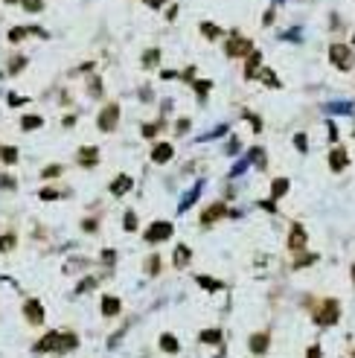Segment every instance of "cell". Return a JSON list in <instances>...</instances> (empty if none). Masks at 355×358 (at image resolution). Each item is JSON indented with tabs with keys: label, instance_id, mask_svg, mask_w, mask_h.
<instances>
[{
	"label": "cell",
	"instance_id": "6da1fadb",
	"mask_svg": "<svg viewBox=\"0 0 355 358\" xmlns=\"http://www.w3.org/2000/svg\"><path fill=\"white\" fill-rule=\"evenodd\" d=\"M73 347H76V335H70V332H47L35 344V353H64V350H73Z\"/></svg>",
	"mask_w": 355,
	"mask_h": 358
},
{
	"label": "cell",
	"instance_id": "7a4b0ae2",
	"mask_svg": "<svg viewBox=\"0 0 355 358\" xmlns=\"http://www.w3.org/2000/svg\"><path fill=\"white\" fill-rule=\"evenodd\" d=\"M341 321V303L338 300H321L318 309H315V324L318 326H335Z\"/></svg>",
	"mask_w": 355,
	"mask_h": 358
},
{
	"label": "cell",
	"instance_id": "3957f363",
	"mask_svg": "<svg viewBox=\"0 0 355 358\" xmlns=\"http://www.w3.org/2000/svg\"><path fill=\"white\" fill-rule=\"evenodd\" d=\"M248 52H254V41H251V38L233 32V35L224 41V55H230V58H248Z\"/></svg>",
	"mask_w": 355,
	"mask_h": 358
},
{
	"label": "cell",
	"instance_id": "277c9868",
	"mask_svg": "<svg viewBox=\"0 0 355 358\" xmlns=\"http://www.w3.org/2000/svg\"><path fill=\"white\" fill-rule=\"evenodd\" d=\"M329 61L338 67V70H353L355 67V50L347 44H332L329 47Z\"/></svg>",
	"mask_w": 355,
	"mask_h": 358
},
{
	"label": "cell",
	"instance_id": "5b68a950",
	"mask_svg": "<svg viewBox=\"0 0 355 358\" xmlns=\"http://www.w3.org/2000/svg\"><path fill=\"white\" fill-rule=\"evenodd\" d=\"M117 122H119V105H117V102H108V105L99 111L96 125H99V131H114Z\"/></svg>",
	"mask_w": 355,
	"mask_h": 358
},
{
	"label": "cell",
	"instance_id": "8992f818",
	"mask_svg": "<svg viewBox=\"0 0 355 358\" xmlns=\"http://www.w3.org/2000/svg\"><path fill=\"white\" fill-rule=\"evenodd\" d=\"M172 230H175V227H172L169 222H154V224L146 230V242H152V245H154V242H166V239L172 236Z\"/></svg>",
	"mask_w": 355,
	"mask_h": 358
},
{
	"label": "cell",
	"instance_id": "52a82bcc",
	"mask_svg": "<svg viewBox=\"0 0 355 358\" xmlns=\"http://www.w3.org/2000/svg\"><path fill=\"white\" fill-rule=\"evenodd\" d=\"M347 163H350V154H347V149H344V146H338V149H332V152H329V169H332V172H344V169H347Z\"/></svg>",
	"mask_w": 355,
	"mask_h": 358
},
{
	"label": "cell",
	"instance_id": "ba28073f",
	"mask_svg": "<svg viewBox=\"0 0 355 358\" xmlns=\"http://www.w3.org/2000/svg\"><path fill=\"white\" fill-rule=\"evenodd\" d=\"M224 216H227L224 201H216V204H210V207L201 213V224H213V222H219V219H224Z\"/></svg>",
	"mask_w": 355,
	"mask_h": 358
},
{
	"label": "cell",
	"instance_id": "9c48e42d",
	"mask_svg": "<svg viewBox=\"0 0 355 358\" xmlns=\"http://www.w3.org/2000/svg\"><path fill=\"white\" fill-rule=\"evenodd\" d=\"M23 318H26L32 326H38V324L44 321V306H41L38 300H26V303H23Z\"/></svg>",
	"mask_w": 355,
	"mask_h": 358
},
{
	"label": "cell",
	"instance_id": "30bf717a",
	"mask_svg": "<svg viewBox=\"0 0 355 358\" xmlns=\"http://www.w3.org/2000/svg\"><path fill=\"white\" fill-rule=\"evenodd\" d=\"M288 248H291L294 254H300V251L306 248V230H303V224H294V227H291V233H288Z\"/></svg>",
	"mask_w": 355,
	"mask_h": 358
},
{
	"label": "cell",
	"instance_id": "8fae6325",
	"mask_svg": "<svg viewBox=\"0 0 355 358\" xmlns=\"http://www.w3.org/2000/svg\"><path fill=\"white\" fill-rule=\"evenodd\" d=\"M268 347H271V335H268V332H256V335H251V353H254V356H265V353H268Z\"/></svg>",
	"mask_w": 355,
	"mask_h": 358
},
{
	"label": "cell",
	"instance_id": "7c38bea8",
	"mask_svg": "<svg viewBox=\"0 0 355 358\" xmlns=\"http://www.w3.org/2000/svg\"><path fill=\"white\" fill-rule=\"evenodd\" d=\"M172 154H175V149L169 143H154V149H152V160L154 163H169Z\"/></svg>",
	"mask_w": 355,
	"mask_h": 358
},
{
	"label": "cell",
	"instance_id": "4fadbf2b",
	"mask_svg": "<svg viewBox=\"0 0 355 358\" xmlns=\"http://www.w3.org/2000/svg\"><path fill=\"white\" fill-rule=\"evenodd\" d=\"M259 64H262V52H248V61H245V79H256L259 73Z\"/></svg>",
	"mask_w": 355,
	"mask_h": 358
},
{
	"label": "cell",
	"instance_id": "5bb4252c",
	"mask_svg": "<svg viewBox=\"0 0 355 358\" xmlns=\"http://www.w3.org/2000/svg\"><path fill=\"white\" fill-rule=\"evenodd\" d=\"M134 187V181H131V175H119L114 184H111V195H117V198H122L128 189Z\"/></svg>",
	"mask_w": 355,
	"mask_h": 358
},
{
	"label": "cell",
	"instance_id": "9a60e30c",
	"mask_svg": "<svg viewBox=\"0 0 355 358\" xmlns=\"http://www.w3.org/2000/svg\"><path fill=\"white\" fill-rule=\"evenodd\" d=\"M79 163H82V166H87V169H90V166H96V163H99V152H96V146L82 149V152H79Z\"/></svg>",
	"mask_w": 355,
	"mask_h": 358
},
{
	"label": "cell",
	"instance_id": "2e32d148",
	"mask_svg": "<svg viewBox=\"0 0 355 358\" xmlns=\"http://www.w3.org/2000/svg\"><path fill=\"white\" fill-rule=\"evenodd\" d=\"M119 309H122V303L117 300V297H102V315L105 318H114V315H119Z\"/></svg>",
	"mask_w": 355,
	"mask_h": 358
},
{
	"label": "cell",
	"instance_id": "e0dca14e",
	"mask_svg": "<svg viewBox=\"0 0 355 358\" xmlns=\"http://www.w3.org/2000/svg\"><path fill=\"white\" fill-rule=\"evenodd\" d=\"M189 256H192V254H189V248H186V245H178V248H175V254H172V259H175V265H178V268L189 265Z\"/></svg>",
	"mask_w": 355,
	"mask_h": 358
},
{
	"label": "cell",
	"instance_id": "ac0fdd59",
	"mask_svg": "<svg viewBox=\"0 0 355 358\" xmlns=\"http://www.w3.org/2000/svg\"><path fill=\"white\" fill-rule=\"evenodd\" d=\"M198 29H201V35H204L207 41H216V38L221 35V29H219L216 23H210V20H201V26H198Z\"/></svg>",
	"mask_w": 355,
	"mask_h": 358
},
{
	"label": "cell",
	"instance_id": "d6986e66",
	"mask_svg": "<svg viewBox=\"0 0 355 358\" xmlns=\"http://www.w3.org/2000/svg\"><path fill=\"white\" fill-rule=\"evenodd\" d=\"M0 160H3L6 166L17 163V149H15V146H0Z\"/></svg>",
	"mask_w": 355,
	"mask_h": 358
},
{
	"label": "cell",
	"instance_id": "ffe728a7",
	"mask_svg": "<svg viewBox=\"0 0 355 358\" xmlns=\"http://www.w3.org/2000/svg\"><path fill=\"white\" fill-rule=\"evenodd\" d=\"M26 35H32V29H29V26H12V29H9V41H12V44L23 41Z\"/></svg>",
	"mask_w": 355,
	"mask_h": 358
},
{
	"label": "cell",
	"instance_id": "44dd1931",
	"mask_svg": "<svg viewBox=\"0 0 355 358\" xmlns=\"http://www.w3.org/2000/svg\"><path fill=\"white\" fill-rule=\"evenodd\" d=\"M41 125H44V119L35 117V114H29V117L20 119V128H23V131H35V128H41Z\"/></svg>",
	"mask_w": 355,
	"mask_h": 358
},
{
	"label": "cell",
	"instance_id": "7402d4cb",
	"mask_svg": "<svg viewBox=\"0 0 355 358\" xmlns=\"http://www.w3.org/2000/svg\"><path fill=\"white\" fill-rule=\"evenodd\" d=\"M198 341H201V344H221V332H219V329H204V332L198 335Z\"/></svg>",
	"mask_w": 355,
	"mask_h": 358
},
{
	"label": "cell",
	"instance_id": "603a6c76",
	"mask_svg": "<svg viewBox=\"0 0 355 358\" xmlns=\"http://www.w3.org/2000/svg\"><path fill=\"white\" fill-rule=\"evenodd\" d=\"M286 192H288V181L286 178H277L274 187H271V198H283Z\"/></svg>",
	"mask_w": 355,
	"mask_h": 358
},
{
	"label": "cell",
	"instance_id": "cb8c5ba5",
	"mask_svg": "<svg viewBox=\"0 0 355 358\" xmlns=\"http://www.w3.org/2000/svg\"><path fill=\"white\" fill-rule=\"evenodd\" d=\"M160 350H163V353H178V350H181V344H178V338L163 335V338H160Z\"/></svg>",
	"mask_w": 355,
	"mask_h": 358
},
{
	"label": "cell",
	"instance_id": "d4e9b609",
	"mask_svg": "<svg viewBox=\"0 0 355 358\" xmlns=\"http://www.w3.org/2000/svg\"><path fill=\"white\" fill-rule=\"evenodd\" d=\"M17 6H20L23 12L35 15V12H41V9H44V0H17Z\"/></svg>",
	"mask_w": 355,
	"mask_h": 358
},
{
	"label": "cell",
	"instance_id": "484cf974",
	"mask_svg": "<svg viewBox=\"0 0 355 358\" xmlns=\"http://www.w3.org/2000/svg\"><path fill=\"white\" fill-rule=\"evenodd\" d=\"M195 280H198V286H204L207 291H219V289H224L219 280H210V277H195Z\"/></svg>",
	"mask_w": 355,
	"mask_h": 358
},
{
	"label": "cell",
	"instance_id": "4316f807",
	"mask_svg": "<svg viewBox=\"0 0 355 358\" xmlns=\"http://www.w3.org/2000/svg\"><path fill=\"white\" fill-rule=\"evenodd\" d=\"M157 61H160V50H146V52H143V64H146V67H152V64H157Z\"/></svg>",
	"mask_w": 355,
	"mask_h": 358
},
{
	"label": "cell",
	"instance_id": "83f0119b",
	"mask_svg": "<svg viewBox=\"0 0 355 358\" xmlns=\"http://www.w3.org/2000/svg\"><path fill=\"white\" fill-rule=\"evenodd\" d=\"M160 128H163L160 122H146V125H143V137H157Z\"/></svg>",
	"mask_w": 355,
	"mask_h": 358
},
{
	"label": "cell",
	"instance_id": "f1b7e54d",
	"mask_svg": "<svg viewBox=\"0 0 355 358\" xmlns=\"http://www.w3.org/2000/svg\"><path fill=\"white\" fill-rule=\"evenodd\" d=\"M259 76H262V82H265V85H271V87H280V82H277L274 70H259Z\"/></svg>",
	"mask_w": 355,
	"mask_h": 358
},
{
	"label": "cell",
	"instance_id": "f546056e",
	"mask_svg": "<svg viewBox=\"0 0 355 358\" xmlns=\"http://www.w3.org/2000/svg\"><path fill=\"white\" fill-rule=\"evenodd\" d=\"M15 242H17L15 236H0V251H3V254H6V251H12V248H15Z\"/></svg>",
	"mask_w": 355,
	"mask_h": 358
},
{
	"label": "cell",
	"instance_id": "4dcf8cb0",
	"mask_svg": "<svg viewBox=\"0 0 355 358\" xmlns=\"http://www.w3.org/2000/svg\"><path fill=\"white\" fill-rule=\"evenodd\" d=\"M23 64H26V58H12V61H9V73H20Z\"/></svg>",
	"mask_w": 355,
	"mask_h": 358
},
{
	"label": "cell",
	"instance_id": "1f68e13d",
	"mask_svg": "<svg viewBox=\"0 0 355 358\" xmlns=\"http://www.w3.org/2000/svg\"><path fill=\"white\" fill-rule=\"evenodd\" d=\"M61 172H64V169H61V166H55V163H52V166H47V169H44V172H41V175H44V178H58V175H61Z\"/></svg>",
	"mask_w": 355,
	"mask_h": 358
},
{
	"label": "cell",
	"instance_id": "d6a6232c",
	"mask_svg": "<svg viewBox=\"0 0 355 358\" xmlns=\"http://www.w3.org/2000/svg\"><path fill=\"white\" fill-rule=\"evenodd\" d=\"M125 230H137V216L134 213H125V222H122Z\"/></svg>",
	"mask_w": 355,
	"mask_h": 358
},
{
	"label": "cell",
	"instance_id": "836d02e7",
	"mask_svg": "<svg viewBox=\"0 0 355 358\" xmlns=\"http://www.w3.org/2000/svg\"><path fill=\"white\" fill-rule=\"evenodd\" d=\"M318 259V254H309V256H300V259H294V268H306L309 262H315Z\"/></svg>",
	"mask_w": 355,
	"mask_h": 358
},
{
	"label": "cell",
	"instance_id": "e575fe53",
	"mask_svg": "<svg viewBox=\"0 0 355 358\" xmlns=\"http://www.w3.org/2000/svg\"><path fill=\"white\" fill-rule=\"evenodd\" d=\"M195 90H198V96L204 99V96H207V90H210V82H195Z\"/></svg>",
	"mask_w": 355,
	"mask_h": 358
},
{
	"label": "cell",
	"instance_id": "d590c367",
	"mask_svg": "<svg viewBox=\"0 0 355 358\" xmlns=\"http://www.w3.org/2000/svg\"><path fill=\"white\" fill-rule=\"evenodd\" d=\"M61 192H55V189H41V198L44 201H52V198H58Z\"/></svg>",
	"mask_w": 355,
	"mask_h": 358
},
{
	"label": "cell",
	"instance_id": "8d00e7d4",
	"mask_svg": "<svg viewBox=\"0 0 355 358\" xmlns=\"http://www.w3.org/2000/svg\"><path fill=\"white\" fill-rule=\"evenodd\" d=\"M149 271H152V274H157V271H160V259H157V256H152V259H149Z\"/></svg>",
	"mask_w": 355,
	"mask_h": 358
},
{
	"label": "cell",
	"instance_id": "74e56055",
	"mask_svg": "<svg viewBox=\"0 0 355 358\" xmlns=\"http://www.w3.org/2000/svg\"><path fill=\"white\" fill-rule=\"evenodd\" d=\"M274 17H277V12H274V9H268V12H265V17H262V23L268 26V23H274Z\"/></svg>",
	"mask_w": 355,
	"mask_h": 358
},
{
	"label": "cell",
	"instance_id": "f35d334b",
	"mask_svg": "<svg viewBox=\"0 0 355 358\" xmlns=\"http://www.w3.org/2000/svg\"><path fill=\"white\" fill-rule=\"evenodd\" d=\"M23 102H26V99H23V96H15V93H12V96H9V105H12V108H15V105H23Z\"/></svg>",
	"mask_w": 355,
	"mask_h": 358
},
{
	"label": "cell",
	"instance_id": "ab89813d",
	"mask_svg": "<svg viewBox=\"0 0 355 358\" xmlns=\"http://www.w3.org/2000/svg\"><path fill=\"white\" fill-rule=\"evenodd\" d=\"M175 128H178V134H186V128H189V119H181Z\"/></svg>",
	"mask_w": 355,
	"mask_h": 358
},
{
	"label": "cell",
	"instance_id": "60d3db41",
	"mask_svg": "<svg viewBox=\"0 0 355 358\" xmlns=\"http://www.w3.org/2000/svg\"><path fill=\"white\" fill-rule=\"evenodd\" d=\"M294 143H297V149H300V152H306V137H303V134H297V137H294Z\"/></svg>",
	"mask_w": 355,
	"mask_h": 358
},
{
	"label": "cell",
	"instance_id": "b9f144b4",
	"mask_svg": "<svg viewBox=\"0 0 355 358\" xmlns=\"http://www.w3.org/2000/svg\"><path fill=\"white\" fill-rule=\"evenodd\" d=\"M306 358H321V347H309V353H306Z\"/></svg>",
	"mask_w": 355,
	"mask_h": 358
},
{
	"label": "cell",
	"instance_id": "7bdbcfd3",
	"mask_svg": "<svg viewBox=\"0 0 355 358\" xmlns=\"http://www.w3.org/2000/svg\"><path fill=\"white\" fill-rule=\"evenodd\" d=\"M90 286H93V280H82L79 283V291H90Z\"/></svg>",
	"mask_w": 355,
	"mask_h": 358
},
{
	"label": "cell",
	"instance_id": "ee69618b",
	"mask_svg": "<svg viewBox=\"0 0 355 358\" xmlns=\"http://www.w3.org/2000/svg\"><path fill=\"white\" fill-rule=\"evenodd\" d=\"M143 3H146V6H152V9H160L166 0H143Z\"/></svg>",
	"mask_w": 355,
	"mask_h": 358
},
{
	"label": "cell",
	"instance_id": "f6af8a7d",
	"mask_svg": "<svg viewBox=\"0 0 355 358\" xmlns=\"http://www.w3.org/2000/svg\"><path fill=\"white\" fill-rule=\"evenodd\" d=\"M3 3H17V0H3Z\"/></svg>",
	"mask_w": 355,
	"mask_h": 358
},
{
	"label": "cell",
	"instance_id": "bcb514c9",
	"mask_svg": "<svg viewBox=\"0 0 355 358\" xmlns=\"http://www.w3.org/2000/svg\"><path fill=\"white\" fill-rule=\"evenodd\" d=\"M353 280H355V265H353Z\"/></svg>",
	"mask_w": 355,
	"mask_h": 358
},
{
	"label": "cell",
	"instance_id": "7dc6e473",
	"mask_svg": "<svg viewBox=\"0 0 355 358\" xmlns=\"http://www.w3.org/2000/svg\"><path fill=\"white\" fill-rule=\"evenodd\" d=\"M353 44H355V35H353Z\"/></svg>",
	"mask_w": 355,
	"mask_h": 358
}]
</instances>
